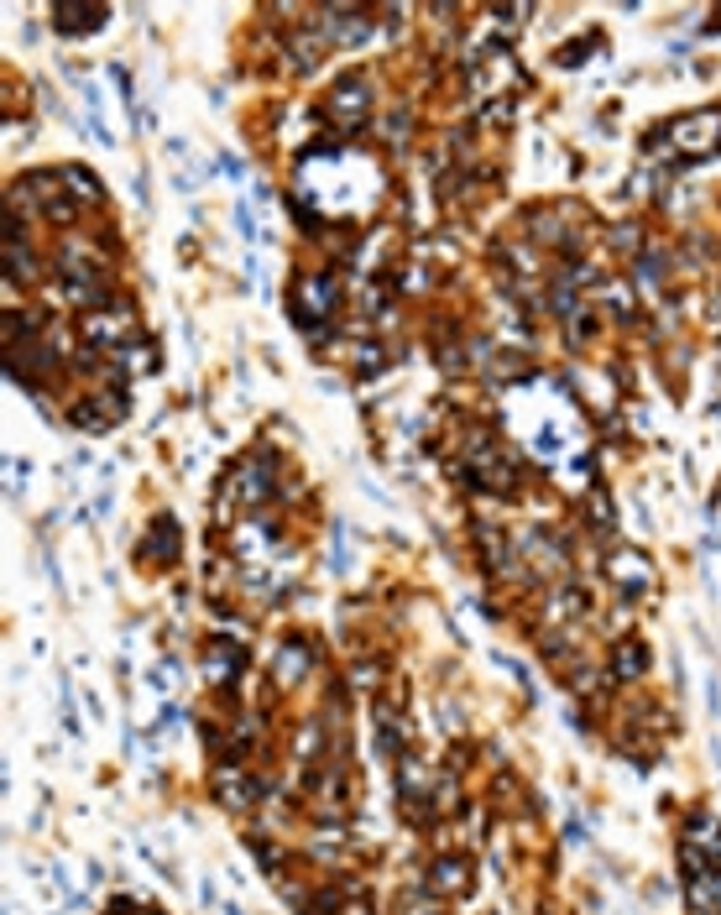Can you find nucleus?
I'll return each instance as SVG.
<instances>
[{
  "label": "nucleus",
  "instance_id": "4468645a",
  "mask_svg": "<svg viewBox=\"0 0 721 915\" xmlns=\"http://www.w3.org/2000/svg\"><path fill=\"white\" fill-rule=\"evenodd\" d=\"M617 675H643V649H627V654H617Z\"/></svg>",
  "mask_w": 721,
  "mask_h": 915
},
{
  "label": "nucleus",
  "instance_id": "1a4fd4ad",
  "mask_svg": "<svg viewBox=\"0 0 721 915\" xmlns=\"http://www.w3.org/2000/svg\"><path fill=\"white\" fill-rule=\"evenodd\" d=\"M513 84H518V63L507 58V53L486 58V63L476 68V89H513Z\"/></svg>",
  "mask_w": 721,
  "mask_h": 915
},
{
  "label": "nucleus",
  "instance_id": "f03ea898",
  "mask_svg": "<svg viewBox=\"0 0 721 915\" xmlns=\"http://www.w3.org/2000/svg\"><path fill=\"white\" fill-rule=\"evenodd\" d=\"M330 121L340 131H356V126L371 121V84H366V74H345L330 89Z\"/></svg>",
  "mask_w": 721,
  "mask_h": 915
},
{
  "label": "nucleus",
  "instance_id": "423d86ee",
  "mask_svg": "<svg viewBox=\"0 0 721 915\" xmlns=\"http://www.w3.org/2000/svg\"><path fill=\"white\" fill-rule=\"evenodd\" d=\"M225 497H230V502H246V508L267 502V497H272V466H267V461L236 466V471H230V482H225Z\"/></svg>",
  "mask_w": 721,
  "mask_h": 915
},
{
  "label": "nucleus",
  "instance_id": "f8f14e48",
  "mask_svg": "<svg viewBox=\"0 0 721 915\" xmlns=\"http://www.w3.org/2000/svg\"><path fill=\"white\" fill-rule=\"evenodd\" d=\"M147 555H152V560H157V555H162V560H173V555H178V529H173L168 518H162L157 529H152V544H147Z\"/></svg>",
  "mask_w": 721,
  "mask_h": 915
},
{
  "label": "nucleus",
  "instance_id": "0eeeda50",
  "mask_svg": "<svg viewBox=\"0 0 721 915\" xmlns=\"http://www.w3.org/2000/svg\"><path fill=\"white\" fill-rule=\"evenodd\" d=\"M324 32H335V42H345V48H356V42L371 37V11H351V6H335L324 11Z\"/></svg>",
  "mask_w": 721,
  "mask_h": 915
},
{
  "label": "nucleus",
  "instance_id": "20e7f679",
  "mask_svg": "<svg viewBox=\"0 0 721 915\" xmlns=\"http://www.w3.org/2000/svg\"><path fill=\"white\" fill-rule=\"evenodd\" d=\"M669 142L680 147V152H690V157L716 152V147H721V110H711V116H685V121H674V126H669Z\"/></svg>",
  "mask_w": 721,
  "mask_h": 915
},
{
  "label": "nucleus",
  "instance_id": "9b49d317",
  "mask_svg": "<svg viewBox=\"0 0 721 915\" xmlns=\"http://www.w3.org/2000/svg\"><path fill=\"white\" fill-rule=\"evenodd\" d=\"M304 670H309V654L304 649H283V654H277V680H283V685H298V680H304Z\"/></svg>",
  "mask_w": 721,
  "mask_h": 915
},
{
  "label": "nucleus",
  "instance_id": "6e6552de",
  "mask_svg": "<svg viewBox=\"0 0 721 915\" xmlns=\"http://www.w3.org/2000/svg\"><path fill=\"white\" fill-rule=\"evenodd\" d=\"M241 659H246L241 644H230V638H215V644L204 649V675L215 680V685H230V680H236V670H241Z\"/></svg>",
  "mask_w": 721,
  "mask_h": 915
},
{
  "label": "nucleus",
  "instance_id": "7ed1b4c3",
  "mask_svg": "<svg viewBox=\"0 0 721 915\" xmlns=\"http://www.w3.org/2000/svg\"><path fill=\"white\" fill-rule=\"evenodd\" d=\"M335 304H340V288L330 278H304V283L293 288V319L304 330H319L324 319L335 314Z\"/></svg>",
  "mask_w": 721,
  "mask_h": 915
},
{
  "label": "nucleus",
  "instance_id": "39448f33",
  "mask_svg": "<svg viewBox=\"0 0 721 915\" xmlns=\"http://www.w3.org/2000/svg\"><path fill=\"white\" fill-rule=\"evenodd\" d=\"M84 340H89V346H100V351L121 356V346L131 340V314L126 309H95V314L84 319Z\"/></svg>",
  "mask_w": 721,
  "mask_h": 915
},
{
  "label": "nucleus",
  "instance_id": "f257e3e1",
  "mask_svg": "<svg viewBox=\"0 0 721 915\" xmlns=\"http://www.w3.org/2000/svg\"><path fill=\"white\" fill-rule=\"evenodd\" d=\"M298 199L309 210L330 215V220H351V215H366L382 194V173L371 157L340 147V152H314L298 163Z\"/></svg>",
  "mask_w": 721,
  "mask_h": 915
},
{
  "label": "nucleus",
  "instance_id": "9d476101",
  "mask_svg": "<svg viewBox=\"0 0 721 915\" xmlns=\"http://www.w3.org/2000/svg\"><path fill=\"white\" fill-rule=\"evenodd\" d=\"M434 889H439V895H460V889H465V863L460 858H439L434 863Z\"/></svg>",
  "mask_w": 721,
  "mask_h": 915
},
{
  "label": "nucleus",
  "instance_id": "ddd939ff",
  "mask_svg": "<svg viewBox=\"0 0 721 915\" xmlns=\"http://www.w3.org/2000/svg\"><path fill=\"white\" fill-rule=\"evenodd\" d=\"M53 16H58V27H100V21H105L100 6H84V11L79 6H58Z\"/></svg>",
  "mask_w": 721,
  "mask_h": 915
}]
</instances>
